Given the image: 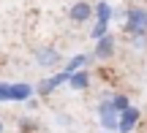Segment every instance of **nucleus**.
<instances>
[{
    "instance_id": "obj_1",
    "label": "nucleus",
    "mask_w": 147,
    "mask_h": 133,
    "mask_svg": "<svg viewBox=\"0 0 147 133\" xmlns=\"http://www.w3.org/2000/svg\"><path fill=\"white\" fill-rule=\"evenodd\" d=\"M125 33L136 35H147V11L139 8V5H131L125 14Z\"/></svg>"
},
{
    "instance_id": "obj_2",
    "label": "nucleus",
    "mask_w": 147,
    "mask_h": 133,
    "mask_svg": "<svg viewBox=\"0 0 147 133\" xmlns=\"http://www.w3.org/2000/svg\"><path fill=\"white\" fill-rule=\"evenodd\" d=\"M98 120H101V125H104L106 130H120V112H117L115 103H112V95L98 103Z\"/></svg>"
},
{
    "instance_id": "obj_3",
    "label": "nucleus",
    "mask_w": 147,
    "mask_h": 133,
    "mask_svg": "<svg viewBox=\"0 0 147 133\" xmlns=\"http://www.w3.org/2000/svg\"><path fill=\"white\" fill-rule=\"evenodd\" d=\"M68 79H71V74H68V71H60V74L49 76V79H41V82H38V87H36V92H38L41 98H47V95H52V92L57 90L63 82H68Z\"/></svg>"
},
{
    "instance_id": "obj_4",
    "label": "nucleus",
    "mask_w": 147,
    "mask_h": 133,
    "mask_svg": "<svg viewBox=\"0 0 147 133\" xmlns=\"http://www.w3.org/2000/svg\"><path fill=\"white\" fill-rule=\"evenodd\" d=\"M33 57H36V63L41 65V68H55V65H60V52L52 46H36L33 49Z\"/></svg>"
},
{
    "instance_id": "obj_5",
    "label": "nucleus",
    "mask_w": 147,
    "mask_h": 133,
    "mask_svg": "<svg viewBox=\"0 0 147 133\" xmlns=\"http://www.w3.org/2000/svg\"><path fill=\"white\" fill-rule=\"evenodd\" d=\"M95 14V8L90 3H84V0H76V3L71 5V11H68V16H71V22H76V25H84V22H90V16Z\"/></svg>"
},
{
    "instance_id": "obj_6",
    "label": "nucleus",
    "mask_w": 147,
    "mask_h": 133,
    "mask_svg": "<svg viewBox=\"0 0 147 133\" xmlns=\"http://www.w3.org/2000/svg\"><path fill=\"white\" fill-rule=\"evenodd\" d=\"M139 117H142V112H139V109H134V106H128L125 112L120 114V133H131L134 128H136Z\"/></svg>"
},
{
    "instance_id": "obj_7",
    "label": "nucleus",
    "mask_w": 147,
    "mask_h": 133,
    "mask_svg": "<svg viewBox=\"0 0 147 133\" xmlns=\"http://www.w3.org/2000/svg\"><path fill=\"white\" fill-rule=\"evenodd\" d=\"M112 54H115V38L112 35L98 38V43H95V57L98 60H109Z\"/></svg>"
},
{
    "instance_id": "obj_8",
    "label": "nucleus",
    "mask_w": 147,
    "mask_h": 133,
    "mask_svg": "<svg viewBox=\"0 0 147 133\" xmlns=\"http://www.w3.org/2000/svg\"><path fill=\"white\" fill-rule=\"evenodd\" d=\"M33 87L25 84V82H19V84H11V101H30L33 98Z\"/></svg>"
},
{
    "instance_id": "obj_9",
    "label": "nucleus",
    "mask_w": 147,
    "mask_h": 133,
    "mask_svg": "<svg viewBox=\"0 0 147 133\" xmlns=\"http://www.w3.org/2000/svg\"><path fill=\"white\" fill-rule=\"evenodd\" d=\"M68 84L74 87V90H87L90 87V76H87V71H76V74H71V79H68Z\"/></svg>"
},
{
    "instance_id": "obj_10",
    "label": "nucleus",
    "mask_w": 147,
    "mask_h": 133,
    "mask_svg": "<svg viewBox=\"0 0 147 133\" xmlns=\"http://www.w3.org/2000/svg\"><path fill=\"white\" fill-rule=\"evenodd\" d=\"M87 60H90L87 54H76V57H71V60H68V65H65L63 71H68V74H76V71H82L84 65H87Z\"/></svg>"
},
{
    "instance_id": "obj_11",
    "label": "nucleus",
    "mask_w": 147,
    "mask_h": 133,
    "mask_svg": "<svg viewBox=\"0 0 147 133\" xmlns=\"http://www.w3.org/2000/svg\"><path fill=\"white\" fill-rule=\"evenodd\" d=\"M112 103H115V109H117L120 114L131 106V103H128V95H123V92H115V95H112Z\"/></svg>"
},
{
    "instance_id": "obj_12",
    "label": "nucleus",
    "mask_w": 147,
    "mask_h": 133,
    "mask_svg": "<svg viewBox=\"0 0 147 133\" xmlns=\"http://www.w3.org/2000/svg\"><path fill=\"white\" fill-rule=\"evenodd\" d=\"M95 14H98L101 22H109V19H112V8H109V3H104V0H101V3L95 5Z\"/></svg>"
},
{
    "instance_id": "obj_13",
    "label": "nucleus",
    "mask_w": 147,
    "mask_h": 133,
    "mask_svg": "<svg viewBox=\"0 0 147 133\" xmlns=\"http://www.w3.org/2000/svg\"><path fill=\"white\" fill-rule=\"evenodd\" d=\"M106 30H109V22H95V27H93V38H95V41H98V38H104V35H109V33H106Z\"/></svg>"
},
{
    "instance_id": "obj_14",
    "label": "nucleus",
    "mask_w": 147,
    "mask_h": 133,
    "mask_svg": "<svg viewBox=\"0 0 147 133\" xmlns=\"http://www.w3.org/2000/svg\"><path fill=\"white\" fill-rule=\"evenodd\" d=\"M0 133H5V125H3V120H0Z\"/></svg>"
},
{
    "instance_id": "obj_15",
    "label": "nucleus",
    "mask_w": 147,
    "mask_h": 133,
    "mask_svg": "<svg viewBox=\"0 0 147 133\" xmlns=\"http://www.w3.org/2000/svg\"><path fill=\"white\" fill-rule=\"evenodd\" d=\"M101 133H106V130H101Z\"/></svg>"
}]
</instances>
